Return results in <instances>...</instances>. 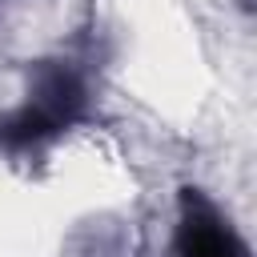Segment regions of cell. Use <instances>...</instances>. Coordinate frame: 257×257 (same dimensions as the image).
<instances>
[{
  "mask_svg": "<svg viewBox=\"0 0 257 257\" xmlns=\"http://www.w3.org/2000/svg\"><path fill=\"white\" fill-rule=\"evenodd\" d=\"M84 104H88L84 76L68 60H44L36 68L28 100L0 120V149L20 153V149L52 141L56 133H64L68 124L84 116Z\"/></svg>",
  "mask_w": 257,
  "mask_h": 257,
  "instance_id": "6da1fadb",
  "label": "cell"
},
{
  "mask_svg": "<svg viewBox=\"0 0 257 257\" xmlns=\"http://www.w3.org/2000/svg\"><path fill=\"white\" fill-rule=\"evenodd\" d=\"M173 257H249V249L201 189H181Z\"/></svg>",
  "mask_w": 257,
  "mask_h": 257,
  "instance_id": "7a4b0ae2",
  "label": "cell"
}]
</instances>
